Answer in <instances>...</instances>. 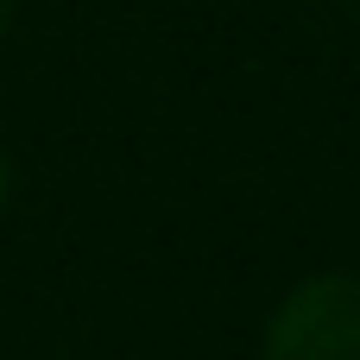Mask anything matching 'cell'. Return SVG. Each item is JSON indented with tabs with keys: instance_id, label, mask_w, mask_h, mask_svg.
I'll list each match as a JSON object with an SVG mask.
<instances>
[{
	"instance_id": "obj_1",
	"label": "cell",
	"mask_w": 360,
	"mask_h": 360,
	"mask_svg": "<svg viewBox=\"0 0 360 360\" xmlns=\"http://www.w3.org/2000/svg\"><path fill=\"white\" fill-rule=\"evenodd\" d=\"M259 360H360V278H304L266 323Z\"/></svg>"
},
{
	"instance_id": "obj_2",
	"label": "cell",
	"mask_w": 360,
	"mask_h": 360,
	"mask_svg": "<svg viewBox=\"0 0 360 360\" xmlns=\"http://www.w3.org/2000/svg\"><path fill=\"white\" fill-rule=\"evenodd\" d=\"M6 13H13V0H0V32H6Z\"/></svg>"
},
{
	"instance_id": "obj_3",
	"label": "cell",
	"mask_w": 360,
	"mask_h": 360,
	"mask_svg": "<svg viewBox=\"0 0 360 360\" xmlns=\"http://www.w3.org/2000/svg\"><path fill=\"white\" fill-rule=\"evenodd\" d=\"M0 202H6V165H0Z\"/></svg>"
}]
</instances>
